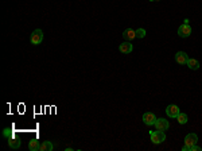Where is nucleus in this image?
I'll return each instance as SVG.
<instances>
[{
	"label": "nucleus",
	"mask_w": 202,
	"mask_h": 151,
	"mask_svg": "<svg viewBox=\"0 0 202 151\" xmlns=\"http://www.w3.org/2000/svg\"><path fill=\"white\" fill-rule=\"evenodd\" d=\"M149 136H151V140L154 144H159V143H163L166 140V135H164V131H151L149 132Z\"/></svg>",
	"instance_id": "obj_1"
},
{
	"label": "nucleus",
	"mask_w": 202,
	"mask_h": 151,
	"mask_svg": "<svg viewBox=\"0 0 202 151\" xmlns=\"http://www.w3.org/2000/svg\"><path fill=\"white\" fill-rule=\"evenodd\" d=\"M30 40H31L32 45L42 43V40H43V31L39 30V28L34 30V31H32V34H31V36H30Z\"/></svg>",
	"instance_id": "obj_2"
},
{
	"label": "nucleus",
	"mask_w": 202,
	"mask_h": 151,
	"mask_svg": "<svg viewBox=\"0 0 202 151\" xmlns=\"http://www.w3.org/2000/svg\"><path fill=\"white\" fill-rule=\"evenodd\" d=\"M178 35L181 36V38H189L190 35H191V27L189 26V24H182L178 28Z\"/></svg>",
	"instance_id": "obj_3"
},
{
	"label": "nucleus",
	"mask_w": 202,
	"mask_h": 151,
	"mask_svg": "<svg viewBox=\"0 0 202 151\" xmlns=\"http://www.w3.org/2000/svg\"><path fill=\"white\" fill-rule=\"evenodd\" d=\"M154 125H155V128L159 130V131H166V130L170 128L168 120H167V119H162V117L156 119V121H155V124H154Z\"/></svg>",
	"instance_id": "obj_4"
},
{
	"label": "nucleus",
	"mask_w": 202,
	"mask_h": 151,
	"mask_svg": "<svg viewBox=\"0 0 202 151\" xmlns=\"http://www.w3.org/2000/svg\"><path fill=\"white\" fill-rule=\"evenodd\" d=\"M158 117L155 116V113H152V112H145L144 115H143V123L145 125H154L155 124V121H156Z\"/></svg>",
	"instance_id": "obj_5"
},
{
	"label": "nucleus",
	"mask_w": 202,
	"mask_h": 151,
	"mask_svg": "<svg viewBox=\"0 0 202 151\" xmlns=\"http://www.w3.org/2000/svg\"><path fill=\"white\" fill-rule=\"evenodd\" d=\"M185 144L187 146V147H191V146H194V144H197V142H198V135L197 134H194V132H191V134H187V135L185 136Z\"/></svg>",
	"instance_id": "obj_6"
},
{
	"label": "nucleus",
	"mask_w": 202,
	"mask_h": 151,
	"mask_svg": "<svg viewBox=\"0 0 202 151\" xmlns=\"http://www.w3.org/2000/svg\"><path fill=\"white\" fill-rule=\"evenodd\" d=\"M179 108H178V105H168L167 108H166V113H167V116L168 117H177L178 115H179Z\"/></svg>",
	"instance_id": "obj_7"
},
{
	"label": "nucleus",
	"mask_w": 202,
	"mask_h": 151,
	"mask_svg": "<svg viewBox=\"0 0 202 151\" xmlns=\"http://www.w3.org/2000/svg\"><path fill=\"white\" fill-rule=\"evenodd\" d=\"M175 61H177V64H179V65H186L189 61V57L185 51H178L175 54Z\"/></svg>",
	"instance_id": "obj_8"
},
{
	"label": "nucleus",
	"mask_w": 202,
	"mask_h": 151,
	"mask_svg": "<svg viewBox=\"0 0 202 151\" xmlns=\"http://www.w3.org/2000/svg\"><path fill=\"white\" fill-rule=\"evenodd\" d=\"M119 50H120L121 54H129V53L133 50L132 43H129V42H127V40H125L124 43H121L120 46H119Z\"/></svg>",
	"instance_id": "obj_9"
},
{
	"label": "nucleus",
	"mask_w": 202,
	"mask_h": 151,
	"mask_svg": "<svg viewBox=\"0 0 202 151\" xmlns=\"http://www.w3.org/2000/svg\"><path fill=\"white\" fill-rule=\"evenodd\" d=\"M123 38L127 40V42H131V40L136 38V31L132 30V28H127V30L123 32Z\"/></svg>",
	"instance_id": "obj_10"
},
{
	"label": "nucleus",
	"mask_w": 202,
	"mask_h": 151,
	"mask_svg": "<svg viewBox=\"0 0 202 151\" xmlns=\"http://www.w3.org/2000/svg\"><path fill=\"white\" fill-rule=\"evenodd\" d=\"M186 65H187L189 69H191V70H198V69H200V61H197L194 58H189Z\"/></svg>",
	"instance_id": "obj_11"
},
{
	"label": "nucleus",
	"mask_w": 202,
	"mask_h": 151,
	"mask_svg": "<svg viewBox=\"0 0 202 151\" xmlns=\"http://www.w3.org/2000/svg\"><path fill=\"white\" fill-rule=\"evenodd\" d=\"M8 146H10L11 149H19L20 146H22V142L18 138H11V139H8Z\"/></svg>",
	"instance_id": "obj_12"
},
{
	"label": "nucleus",
	"mask_w": 202,
	"mask_h": 151,
	"mask_svg": "<svg viewBox=\"0 0 202 151\" xmlns=\"http://www.w3.org/2000/svg\"><path fill=\"white\" fill-rule=\"evenodd\" d=\"M28 149H30L31 151H39L40 150V143L38 140H30L28 142Z\"/></svg>",
	"instance_id": "obj_13"
},
{
	"label": "nucleus",
	"mask_w": 202,
	"mask_h": 151,
	"mask_svg": "<svg viewBox=\"0 0 202 151\" xmlns=\"http://www.w3.org/2000/svg\"><path fill=\"white\" fill-rule=\"evenodd\" d=\"M53 149H54V146H53V143L48 140H44L43 143L40 144V151H51Z\"/></svg>",
	"instance_id": "obj_14"
},
{
	"label": "nucleus",
	"mask_w": 202,
	"mask_h": 151,
	"mask_svg": "<svg viewBox=\"0 0 202 151\" xmlns=\"http://www.w3.org/2000/svg\"><path fill=\"white\" fill-rule=\"evenodd\" d=\"M14 134H15L14 130H11V128H8V127L3 130V136L6 138V139H11V138H15Z\"/></svg>",
	"instance_id": "obj_15"
},
{
	"label": "nucleus",
	"mask_w": 202,
	"mask_h": 151,
	"mask_svg": "<svg viewBox=\"0 0 202 151\" xmlns=\"http://www.w3.org/2000/svg\"><path fill=\"white\" fill-rule=\"evenodd\" d=\"M177 120H178V123H179V124H186L189 119H187V115H186V113L179 112V115L177 116Z\"/></svg>",
	"instance_id": "obj_16"
},
{
	"label": "nucleus",
	"mask_w": 202,
	"mask_h": 151,
	"mask_svg": "<svg viewBox=\"0 0 202 151\" xmlns=\"http://www.w3.org/2000/svg\"><path fill=\"white\" fill-rule=\"evenodd\" d=\"M136 31V38H144L145 36V30L144 28H137V30H135Z\"/></svg>",
	"instance_id": "obj_17"
},
{
	"label": "nucleus",
	"mask_w": 202,
	"mask_h": 151,
	"mask_svg": "<svg viewBox=\"0 0 202 151\" xmlns=\"http://www.w3.org/2000/svg\"><path fill=\"white\" fill-rule=\"evenodd\" d=\"M189 151H202V149L200 147V146L194 144V146H191V147H189Z\"/></svg>",
	"instance_id": "obj_18"
},
{
	"label": "nucleus",
	"mask_w": 202,
	"mask_h": 151,
	"mask_svg": "<svg viewBox=\"0 0 202 151\" xmlns=\"http://www.w3.org/2000/svg\"><path fill=\"white\" fill-rule=\"evenodd\" d=\"M149 2H159V0H149Z\"/></svg>",
	"instance_id": "obj_19"
}]
</instances>
